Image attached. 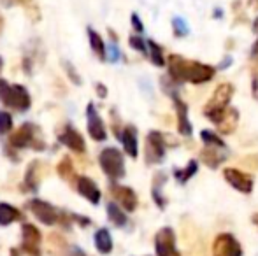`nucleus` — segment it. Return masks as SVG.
Listing matches in <instances>:
<instances>
[{
  "instance_id": "1",
  "label": "nucleus",
  "mask_w": 258,
  "mask_h": 256,
  "mask_svg": "<svg viewBox=\"0 0 258 256\" xmlns=\"http://www.w3.org/2000/svg\"><path fill=\"white\" fill-rule=\"evenodd\" d=\"M169 74L174 82H194L202 84L214 77V68L211 65H204L199 62H188L183 56L172 55L169 56Z\"/></svg>"
},
{
  "instance_id": "2",
  "label": "nucleus",
  "mask_w": 258,
  "mask_h": 256,
  "mask_svg": "<svg viewBox=\"0 0 258 256\" xmlns=\"http://www.w3.org/2000/svg\"><path fill=\"white\" fill-rule=\"evenodd\" d=\"M232 95H234V86L225 82V84H220L216 88V92L213 93L211 100L207 102V106L204 107V114L209 118L213 123H220L221 118H223L225 111L228 107V102H230Z\"/></svg>"
},
{
  "instance_id": "3",
  "label": "nucleus",
  "mask_w": 258,
  "mask_h": 256,
  "mask_svg": "<svg viewBox=\"0 0 258 256\" xmlns=\"http://www.w3.org/2000/svg\"><path fill=\"white\" fill-rule=\"evenodd\" d=\"M0 99L6 106L18 111H27L30 107V95L21 84L9 86L7 81H0Z\"/></svg>"
},
{
  "instance_id": "4",
  "label": "nucleus",
  "mask_w": 258,
  "mask_h": 256,
  "mask_svg": "<svg viewBox=\"0 0 258 256\" xmlns=\"http://www.w3.org/2000/svg\"><path fill=\"white\" fill-rule=\"evenodd\" d=\"M100 167L109 178L118 179L125 176V161H123V156L116 147H105V149L100 153L99 156Z\"/></svg>"
},
{
  "instance_id": "5",
  "label": "nucleus",
  "mask_w": 258,
  "mask_h": 256,
  "mask_svg": "<svg viewBox=\"0 0 258 256\" xmlns=\"http://www.w3.org/2000/svg\"><path fill=\"white\" fill-rule=\"evenodd\" d=\"M156 256H181L176 249V233L169 226H163L155 237Z\"/></svg>"
},
{
  "instance_id": "6",
  "label": "nucleus",
  "mask_w": 258,
  "mask_h": 256,
  "mask_svg": "<svg viewBox=\"0 0 258 256\" xmlns=\"http://www.w3.org/2000/svg\"><path fill=\"white\" fill-rule=\"evenodd\" d=\"M213 256H242L237 239L230 233H221L214 239Z\"/></svg>"
},
{
  "instance_id": "7",
  "label": "nucleus",
  "mask_w": 258,
  "mask_h": 256,
  "mask_svg": "<svg viewBox=\"0 0 258 256\" xmlns=\"http://www.w3.org/2000/svg\"><path fill=\"white\" fill-rule=\"evenodd\" d=\"M165 156V140L160 132H151L146 139V161L160 163Z\"/></svg>"
},
{
  "instance_id": "8",
  "label": "nucleus",
  "mask_w": 258,
  "mask_h": 256,
  "mask_svg": "<svg viewBox=\"0 0 258 256\" xmlns=\"http://www.w3.org/2000/svg\"><path fill=\"white\" fill-rule=\"evenodd\" d=\"M223 176L227 179V183L235 188L237 192L241 193H251L253 192V179L251 176L244 174L241 172L239 168H225L223 170Z\"/></svg>"
},
{
  "instance_id": "9",
  "label": "nucleus",
  "mask_w": 258,
  "mask_h": 256,
  "mask_svg": "<svg viewBox=\"0 0 258 256\" xmlns=\"http://www.w3.org/2000/svg\"><path fill=\"white\" fill-rule=\"evenodd\" d=\"M28 207L32 209V212L35 214V218H37L39 221L44 223V225H54V223H56L58 212L54 211V207L53 205H49L48 202H42V200L34 198V200H30Z\"/></svg>"
},
{
  "instance_id": "10",
  "label": "nucleus",
  "mask_w": 258,
  "mask_h": 256,
  "mask_svg": "<svg viewBox=\"0 0 258 256\" xmlns=\"http://www.w3.org/2000/svg\"><path fill=\"white\" fill-rule=\"evenodd\" d=\"M174 100V107H176V113H177V130H179L181 135L188 137L191 135V123L188 120V106L179 99L177 93H170Z\"/></svg>"
},
{
  "instance_id": "11",
  "label": "nucleus",
  "mask_w": 258,
  "mask_h": 256,
  "mask_svg": "<svg viewBox=\"0 0 258 256\" xmlns=\"http://www.w3.org/2000/svg\"><path fill=\"white\" fill-rule=\"evenodd\" d=\"M42 237L41 232L35 228L34 225H23V249L32 256H39V244H41Z\"/></svg>"
},
{
  "instance_id": "12",
  "label": "nucleus",
  "mask_w": 258,
  "mask_h": 256,
  "mask_svg": "<svg viewBox=\"0 0 258 256\" xmlns=\"http://www.w3.org/2000/svg\"><path fill=\"white\" fill-rule=\"evenodd\" d=\"M111 193H112V197H114L116 200H118L119 204L123 205V209H125V211H128V212L136 211V207H137V195L134 193V190L126 188V186L114 185V186H111Z\"/></svg>"
},
{
  "instance_id": "13",
  "label": "nucleus",
  "mask_w": 258,
  "mask_h": 256,
  "mask_svg": "<svg viewBox=\"0 0 258 256\" xmlns=\"http://www.w3.org/2000/svg\"><path fill=\"white\" fill-rule=\"evenodd\" d=\"M86 116H88V133L92 135V139L95 140H105L107 133H105V127L100 120V116L97 114L93 104H90L88 109H86Z\"/></svg>"
},
{
  "instance_id": "14",
  "label": "nucleus",
  "mask_w": 258,
  "mask_h": 256,
  "mask_svg": "<svg viewBox=\"0 0 258 256\" xmlns=\"http://www.w3.org/2000/svg\"><path fill=\"white\" fill-rule=\"evenodd\" d=\"M78 190H79V193H81L85 198H88L92 204H99L100 202V190L97 188V185L90 178H85V176L79 178L78 179Z\"/></svg>"
},
{
  "instance_id": "15",
  "label": "nucleus",
  "mask_w": 258,
  "mask_h": 256,
  "mask_svg": "<svg viewBox=\"0 0 258 256\" xmlns=\"http://www.w3.org/2000/svg\"><path fill=\"white\" fill-rule=\"evenodd\" d=\"M60 140L67 147H71L72 151H78V153H83V151H85V140H83V137L79 135L76 130H72L71 127H67L60 133Z\"/></svg>"
},
{
  "instance_id": "16",
  "label": "nucleus",
  "mask_w": 258,
  "mask_h": 256,
  "mask_svg": "<svg viewBox=\"0 0 258 256\" xmlns=\"http://www.w3.org/2000/svg\"><path fill=\"white\" fill-rule=\"evenodd\" d=\"M32 140H34V127L27 123L21 128H18L16 133H13L9 142H11V146H14V147H25V146H28V144H32Z\"/></svg>"
},
{
  "instance_id": "17",
  "label": "nucleus",
  "mask_w": 258,
  "mask_h": 256,
  "mask_svg": "<svg viewBox=\"0 0 258 256\" xmlns=\"http://www.w3.org/2000/svg\"><path fill=\"white\" fill-rule=\"evenodd\" d=\"M121 142H123V147H125L126 154L132 158L137 156V132L134 127H126L123 130L121 133Z\"/></svg>"
},
{
  "instance_id": "18",
  "label": "nucleus",
  "mask_w": 258,
  "mask_h": 256,
  "mask_svg": "<svg viewBox=\"0 0 258 256\" xmlns=\"http://www.w3.org/2000/svg\"><path fill=\"white\" fill-rule=\"evenodd\" d=\"M237 120H239L237 109H230V107H227V111H225L223 118H221V121L218 123V127H220L221 132L230 133V132H234L235 127H237Z\"/></svg>"
},
{
  "instance_id": "19",
  "label": "nucleus",
  "mask_w": 258,
  "mask_h": 256,
  "mask_svg": "<svg viewBox=\"0 0 258 256\" xmlns=\"http://www.w3.org/2000/svg\"><path fill=\"white\" fill-rule=\"evenodd\" d=\"M95 246L102 254H107V253H111V251H112L111 233H109L105 228H100L99 232L95 233Z\"/></svg>"
},
{
  "instance_id": "20",
  "label": "nucleus",
  "mask_w": 258,
  "mask_h": 256,
  "mask_svg": "<svg viewBox=\"0 0 258 256\" xmlns=\"http://www.w3.org/2000/svg\"><path fill=\"white\" fill-rule=\"evenodd\" d=\"M20 218H21V214L16 207H13V205H9V204H0V225L2 226L11 225V223Z\"/></svg>"
},
{
  "instance_id": "21",
  "label": "nucleus",
  "mask_w": 258,
  "mask_h": 256,
  "mask_svg": "<svg viewBox=\"0 0 258 256\" xmlns=\"http://www.w3.org/2000/svg\"><path fill=\"white\" fill-rule=\"evenodd\" d=\"M218 149H220V147H206V149L202 151V160H204V163L207 167L216 168L218 165L225 160V156H221V154L218 153Z\"/></svg>"
},
{
  "instance_id": "22",
  "label": "nucleus",
  "mask_w": 258,
  "mask_h": 256,
  "mask_svg": "<svg viewBox=\"0 0 258 256\" xmlns=\"http://www.w3.org/2000/svg\"><path fill=\"white\" fill-rule=\"evenodd\" d=\"M107 216L116 226H125L126 225V214L125 212H121V209H119L114 202L107 204Z\"/></svg>"
},
{
  "instance_id": "23",
  "label": "nucleus",
  "mask_w": 258,
  "mask_h": 256,
  "mask_svg": "<svg viewBox=\"0 0 258 256\" xmlns=\"http://www.w3.org/2000/svg\"><path fill=\"white\" fill-rule=\"evenodd\" d=\"M197 167H199L197 161L191 160L190 163L186 165V168H176V170H174V178H176L177 181L181 183V185H184V183H186L188 179H190L191 176L197 172Z\"/></svg>"
},
{
  "instance_id": "24",
  "label": "nucleus",
  "mask_w": 258,
  "mask_h": 256,
  "mask_svg": "<svg viewBox=\"0 0 258 256\" xmlns=\"http://www.w3.org/2000/svg\"><path fill=\"white\" fill-rule=\"evenodd\" d=\"M88 35H90V44H92V49L100 56V58H105V46H104V41L97 32H93L92 28H88Z\"/></svg>"
},
{
  "instance_id": "25",
  "label": "nucleus",
  "mask_w": 258,
  "mask_h": 256,
  "mask_svg": "<svg viewBox=\"0 0 258 256\" xmlns=\"http://www.w3.org/2000/svg\"><path fill=\"white\" fill-rule=\"evenodd\" d=\"M148 49H150V58L151 62H153L156 67H163V63H165V58H163V51L162 48H160L158 44H156L155 41H148Z\"/></svg>"
},
{
  "instance_id": "26",
  "label": "nucleus",
  "mask_w": 258,
  "mask_h": 256,
  "mask_svg": "<svg viewBox=\"0 0 258 256\" xmlns=\"http://www.w3.org/2000/svg\"><path fill=\"white\" fill-rule=\"evenodd\" d=\"M201 137H202V140H204L206 146L221 147V149L225 147V142H223V140H221L220 137L216 135V133L209 132V130H202V132H201Z\"/></svg>"
},
{
  "instance_id": "27",
  "label": "nucleus",
  "mask_w": 258,
  "mask_h": 256,
  "mask_svg": "<svg viewBox=\"0 0 258 256\" xmlns=\"http://www.w3.org/2000/svg\"><path fill=\"white\" fill-rule=\"evenodd\" d=\"M58 174H60L63 179H67V181H72V178H74L76 174H74V167H72L69 158H65V160L58 165Z\"/></svg>"
},
{
  "instance_id": "28",
  "label": "nucleus",
  "mask_w": 258,
  "mask_h": 256,
  "mask_svg": "<svg viewBox=\"0 0 258 256\" xmlns=\"http://www.w3.org/2000/svg\"><path fill=\"white\" fill-rule=\"evenodd\" d=\"M172 28H174V34L177 35V37H183V35L188 34V25L186 21L183 20V18L176 16L172 20Z\"/></svg>"
},
{
  "instance_id": "29",
  "label": "nucleus",
  "mask_w": 258,
  "mask_h": 256,
  "mask_svg": "<svg viewBox=\"0 0 258 256\" xmlns=\"http://www.w3.org/2000/svg\"><path fill=\"white\" fill-rule=\"evenodd\" d=\"M13 128V118L9 113H0V133H7Z\"/></svg>"
},
{
  "instance_id": "30",
  "label": "nucleus",
  "mask_w": 258,
  "mask_h": 256,
  "mask_svg": "<svg viewBox=\"0 0 258 256\" xmlns=\"http://www.w3.org/2000/svg\"><path fill=\"white\" fill-rule=\"evenodd\" d=\"M130 46H132L134 49H137V51H146V44L143 42V39L139 37H130Z\"/></svg>"
},
{
  "instance_id": "31",
  "label": "nucleus",
  "mask_w": 258,
  "mask_h": 256,
  "mask_svg": "<svg viewBox=\"0 0 258 256\" xmlns=\"http://www.w3.org/2000/svg\"><path fill=\"white\" fill-rule=\"evenodd\" d=\"M109 60H112V62H118L119 60V49L116 44L109 46Z\"/></svg>"
},
{
  "instance_id": "32",
  "label": "nucleus",
  "mask_w": 258,
  "mask_h": 256,
  "mask_svg": "<svg viewBox=\"0 0 258 256\" xmlns=\"http://www.w3.org/2000/svg\"><path fill=\"white\" fill-rule=\"evenodd\" d=\"M132 25H134V28H136V30L139 32V34L144 30L143 23H141V20H139V16H137V14H132Z\"/></svg>"
},
{
  "instance_id": "33",
  "label": "nucleus",
  "mask_w": 258,
  "mask_h": 256,
  "mask_svg": "<svg viewBox=\"0 0 258 256\" xmlns=\"http://www.w3.org/2000/svg\"><path fill=\"white\" fill-rule=\"evenodd\" d=\"M97 93H99L100 97H105V95H107V92H105L104 84H97Z\"/></svg>"
},
{
  "instance_id": "34",
  "label": "nucleus",
  "mask_w": 258,
  "mask_h": 256,
  "mask_svg": "<svg viewBox=\"0 0 258 256\" xmlns=\"http://www.w3.org/2000/svg\"><path fill=\"white\" fill-rule=\"evenodd\" d=\"M253 30H255L256 34H258V18H256V20H255V23H253Z\"/></svg>"
},
{
  "instance_id": "35",
  "label": "nucleus",
  "mask_w": 258,
  "mask_h": 256,
  "mask_svg": "<svg viewBox=\"0 0 258 256\" xmlns=\"http://www.w3.org/2000/svg\"><path fill=\"white\" fill-rule=\"evenodd\" d=\"M72 256H85V253H81V251H76V254H72Z\"/></svg>"
},
{
  "instance_id": "36",
  "label": "nucleus",
  "mask_w": 258,
  "mask_h": 256,
  "mask_svg": "<svg viewBox=\"0 0 258 256\" xmlns=\"http://www.w3.org/2000/svg\"><path fill=\"white\" fill-rule=\"evenodd\" d=\"M253 221H255V225L258 226V214H256V216H253Z\"/></svg>"
},
{
  "instance_id": "37",
  "label": "nucleus",
  "mask_w": 258,
  "mask_h": 256,
  "mask_svg": "<svg viewBox=\"0 0 258 256\" xmlns=\"http://www.w3.org/2000/svg\"><path fill=\"white\" fill-rule=\"evenodd\" d=\"M0 70H2V58H0Z\"/></svg>"
}]
</instances>
